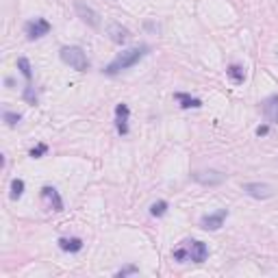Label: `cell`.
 Segmentation results:
<instances>
[{
  "instance_id": "obj_1",
  "label": "cell",
  "mask_w": 278,
  "mask_h": 278,
  "mask_svg": "<svg viewBox=\"0 0 278 278\" xmlns=\"http://www.w3.org/2000/svg\"><path fill=\"white\" fill-rule=\"evenodd\" d=\"M148 52H150V46H146V44L135 46V48H128V50L120 52L116 59H113V61L107 65V68H104V74L118 76L120 72H124V70H128V68H133L135 63H139Z\"/></svg>"
},
{
  "instance_id": "obj_2",
  "label": "cell",
  "mask_w": 278,
  "mask_h": 278,
  "mask_svg": "<svg viewBox=\"0 0 278 278\" xmlns=\"http://www.w3.org/2000/svg\"><path fill=\"white\" fill-rule=\"evenodd\" d=\"M172 257H174V261H178V263H185V261L204 263L209 257V248H207V243H202L198 239H187L178 248L172 250Z\"/></svg>"
},
{
  "instance_id": "obj_3",
  "label": "cell",
  "mask_w": 278,
  "mask_h": 278,
  "mask_svg": "<svg viewBox=\"0 0 278 278\" xmlns=\"http://www.w3.org/2000/svg\"><path fill=\"white\" fill-rule=\"evenodd\" d=\"M61 61L65 65H70L72 70H76V72H87L89 70L87 54H85L83 48H78V46H65V48H61Z\"/></svg>"
},
{
  "instance_id": "obj_4",
  "label": "cell",
  "mask_w": 278,
  "mask_h": 278,
  "mask_svg": "<svg viewBox=\"0 0 278 278\" xmlns=\"http://www.w3.org/2000/svg\"><path fill=\"white\" fill-rule=\"evenodd\" d=\"M243 193L255 200H269L276 193V189L267 183H246L243 185Z\"/></svg>"
},
{
  "instance_id": "obj_5",
  "label": "cell",
  "mask_w": 278,
  "mask_h": 278,
  "mask_svg": "<svg viewBox=\"0 0 278 278\" xmlns=\"http://www.w3.org/2000/svg\"><path fill=\"white\" fill-rule=\"evenodd\" d=\"M74 9H76V13H78V18L83 20L87 26H92V29L100 26V15H98V11H94L92 7L83 3V0H74Z\"/></svg>"
},
{
  "instance_id": "obj_6",
  "label": "cell",
  "mask_w": 278,
  "mask_h": 278,
  "mask_svg": "<svg viewBox=\"0 0 278 278\" xmlns=\"http://www.w3.org/2000/svg\"><path fill=\"white\" fill-rule=\"evenodd\" d=\"M50 22L44 20V18H35V20H31L26 22V26H24V31H26V37L29 39H39V37H44L50 33Z\"/></svg>"
},
{
  "instance_id": "obj_7",
  "label": "cell",
  "mask_w": 278,
  "mask_h": 278,
  "mask_svg": "<svg viewBox=\"0 0 278 278\" xmlns=\"http://www.w3.org/2000/svg\"><path fill=\"white\" fill-rule=\"evenodd\" d=\"M191 178L196 183H200V185H209V187H213V185H219V183H224V174L222 172H217V170H200V172H193Z\"/></svg>"
},
{
  "instance_id": "obj_8",
  "label": "cell",
  "mask_w": 278,
  "mask_h": 278,
  "mask_svg": "<svg viewBox=\"0 0 278 278\" xmlns=\"http://www.w3.org/2000/svg\"><path fill=\"white\" fill-rule=\"evenodd\" d=\"M228 217V209H219L215 213H209L200 219V228L204 231H219L224 226V219Z\"/></svg>"
},
{
  "instance_id": "obj_9",
  "label": "cell",
  "mask_w": 278,
  "mask_h": 278,
  "mask_svg": "<svg viewBox=\"0 0 278 278\" xmlns=\"http://www.w3.org/2000/svg\"><path fill=\"white\" fill-rule=\"evenodd\" d=\"M42 200L50 211H63V200L54 187H50V185L42 187Z\"/></svg>"
},
{
  "instance_id": "obj_10",
  "label": "cell",
  "mask_w": 278,
  "mask_h": 278,
  "mask_svg": "<svg viewBox=\"0 0 278 278\" xmlns=\"http://www.w3.org/2000/svg\"><path fill=\"white\" fill-rule=\"evenodd\" d=\"M128 116H130L128 104L120 102L118 107H116V128H118L120 135H126L128 133Z\"/></svg>"
},
{
  "instance_id": "obj_11",
  "label": "cell",
  "mask_w": 278,
  "mask_h": 278,
  "mask_svg": "<svg viewBox=\"0 0 278 278\" xmlns=\"http://www.w3.org/2000/svg\"><path fill=\"white\" fill-rule=\"evenodd\" d=\"M263 116L269 120V124L278 122V94H272L263 100Z\"/></svg>"
},
{
  "instance_id": "obj_12",
  "label": "cell",
  "mask_w": 278,
  "mask_h": 278,
  "mask_svg": "<svg viewBox=\"0 0 278 278\" xmlns=\"http://www.w3.org/2000/svg\"><path fill=\"white\" fill-rule=\"evenodd\" d=\"M107 35L111 37V42H116V44H124L126 39H128V29H124L122 24H118V22H111L109 24V29H107Z\"/></svg>"
},
{
  "instance_id": "obj_13",
  "label": "cell",
  "mask_w": 278,
  "mask_h": 278,
  "mask_svg": "<svg viewBox=\"0 0 278 278\" xmlns=\"http://www.w3.org/2000/svg\"><path fill=\"white\" fill-rule=\"evenodd\" d=\"M59 248L63 252H80L83 250V239H80V237H61Z\"/></svg>"
},
{
  "instance_id": "obj_14",
  "label": "cell",
  "mask_w": 278,
  "mask_h": 278,
  "mask_svg": "<svg viewBox=\"0 0 278 278\" xmlns=\"http://www.w3.org/2000/svg\"><path fill=\"white\" fill-rule=\"evenodd\" d=\"M174 98H176V102L181 104L183 109H200V107H202V100H200V98H193V96H189V94L178 92V94H174Z\"/></svg>"
},
{
  "instance_id": "obj_15",
  "label": "cell",
  "mask_w": 278,
  "mask_h": 278,
  "mask_svg": "<svg viewBox=\"0 0 278 278\" xmlns=\"http://www.w3.org/2000/svg\"><path fill=\"white\" fill-rule=\"evenodd\" d=\"M226 74H228V78H231L233 83H237V85H241L243 80H246V72H243V68H241V65H237V63L228 65Z\"/></svg>"
},
{
  "instance_id": "obj_16",
  "label": "cell",
  "mask_w": 278,
  "mask_h": 278,
  "mask_svg": "<svg viewBox=\"0 0 278 278\" xmlns=\"http://www.w3.org/2000/svg\"><path fill=\"white\" fill-rule=\"evenodd\" d=\"M168 213V202L165 200H157L150 204V215L152 217H163Z\"/></svg>"
},
{
  "instance_id": "obj_17",
  "label": "cell",
  "mask_w": 278,
  "mask_h": 278,
  "mask_svg": "<svg viewBox=\"0 0 278 278\" xmlns=\"http://www.w3.org/2000/svg\"><path fill=\"white\" fill-rule=\"evenodd\" d=\"M18 70L22 72V76L26 80L33 78V68H31V61L26 59V57H20V59H18Z\"/></svg>"
},
{
  "instance_id": "obj_18",
  "label": "cell",
  "mask_w": 278,
  "mask_h": 278,
  "mask_svg": "<svg viewBox=\"0 0 278 278\" xmlns=\"http://www.w3.org/2000/svg\"><path fill=\"white\" fill-rule=\"evenodd\" d=\"M24 193V181L22 178H13L11 181V200H20Z\"/></svg>"
},
{
  "instance_id": "obj_19",
  "label": "cell",
  "mask_w": 278,
  "mask_h": 278,
  "mask_svg": "<svg viewBox=\"0 0 278 278\" xmlns=\"http://www.w3.org/2000/svg\"><path fill=\"white\" fill-rule=\"evenodd\" d=\"M46 152H48V146L46 144H37V146H33V148H31V157L33 159H42Z\"/></svg>"
},
{
  "instance_id": "obj_20",
  "label": "cell",
  "mask_w": 278,
  "mask_h": 278,
  "mask_svg": "<svg viewBox=\"0 0 278 278\" xmlns=\"http://www.w3.org/2000/svg\"><path fill=\"white\" fill-rule=\"evenodd\" d=\"M24 100L31 104H37V94L33 92V85H26V89H24Z\"/></svg>"
},
{
  "instance_id": "obj_21",
  "label": "cell",
  "mask_w": 278,
  "mask_h": 278,
  "mask_svg": "<svg viewBox=\"0 0 278 278\" xmlns=\"http://www.w3.org/2000/svg\"><path fill=\"white\" fill-rule=\"evenodd\" d=\"M5 122H7V124H9V126H15V124H18V122H20V113H11V111H5Z\"/></svg>"
},
{
  "instance_id": "obj_22",
  "label": "cell",
  "mask_w": 278,
  "mask_h": 278,
  "mask_svg": "<svg viewBox=\"0 0 278 278\" xmlns=\"http://www.w3.org/2000/svg\"><path fill=\"white\" fill-rule=\"evenodd\" d=\"M126 274H137V267L128 265V267H124V269H120V272H118V276H126Z\"/></svg>"
},
{
  "instance_id": "obj_23",
  "label": "cell",
  "mask_w": 278,
  "mask_h": 278,
  "mask_svg": "<svg viewBox=\"0 0 278 278\" xmlns=\"http://www.w3.org/2000/svg\"><path fill=\"white\" fill-rule=\"evenodd\" d=\"M267 133H269V126H267V124H263V126L257 128V135H259V137H263V135H267Z\"/></svg>"
}]
</instances>
